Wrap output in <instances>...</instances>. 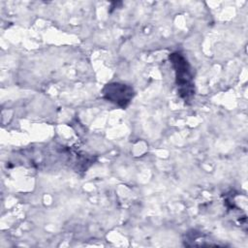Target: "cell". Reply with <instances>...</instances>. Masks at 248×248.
Returning a JSON list of instances; mask_svg holds the SVG:
<instances>
[{"mask_svg": "<svg viewBox=\"0 0 248 248\" xmlns=\"http://www.w3.org/2000/svg\"><path fill=\"white\" fill-rule=\"evenodd\" d=\"M134 96L135 91L133 87L125 83L110 82L103 88V97L107 101L123 108L131 103Z\"/></svg>", "mask_w": 248, "mask_h": 248, "instance_id": "2", "label": "cell"}, {"mask_svg": "<svg viewBox=\"0 0 248 248\" xmlns=\"http://www.w3.org/2000/svg\"><path fill=\"white\" fill-rule=\"evenodd\" d=\"M170 60L175 73V83L179 96L185 101H190L195 94L193 74L187 59L180 52H173Z\"/></svg>", "mask_w": 248, "mask_h": 248, "instance_id": "1", "label": "cell"}]
</instances>
